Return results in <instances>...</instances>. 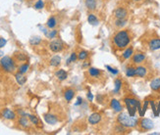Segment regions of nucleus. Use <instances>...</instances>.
<instances>
[{"instance_id": "obj_18", "label": "nucleus", "mask_w": 160, "mask_h": 135, "mask_svg": "<svg viewBox=\"0 0 160 135\" xmlns=\"http://www.w3.org/2000/svg\"><path fill=\"white\" fill-rule=\"evenodd\" d=\"M86 6L90 11L95 10L96 8V0H86Z\"/></svg>"}, {"instance_id": "obj_9", "label": "nucleus", "mask_w": 160, "mask_h": 135, "mask_svg": "<svg viewBox=\"0 0 160 135\" xmlns=\"http://www.w3.org/2000/svg\"><path fill=\"white\" fill-rule=\"evenodd\" d=\"M43 117H44V120H45L48 124H55V123H58L57 116L52 115V114H45L43 116Z\"/></svg>"}, {"instance_id": "obj_24", "label": "nucleus", "mask_w": 160, "mask_h": 135, "mask_svg": "<svg viewBox=\"0 0 160 135\" xmlns=\"http://www.w3.org/2000/svg\"><path fill=\"white\" fill-rule=\"evenodd\" d=\"M88 73H90L91 76L96 77V76H99L101 72L99 71V69H97L96 68H90L88 69Z\"/></svg>"}, {"instance_id": "obj_20", "label": "nucleus", "mask_w": 160, "mask_h": 135, "mask_svg": "<svg viewBox=\"0 0 160 135\" xmlns=\"http://www.w3.org/2000/svg\"><path fill=\"white\" fill-rule=\"evenodd\" d=\"M60 63H61V58L59 56H54V57H52L50 60V66L52 67H58Z\"/></svg>"}, {"instance_id": "obj_32", "label": "nucleus", "mask_w": 160, "mask_h": 135, "mask_svg": "<svg viewBox=\"0 0 160 135\" xmlns=\"http://www.w3.org/2000/svg\"><path fill=\"white\" fill-rule=\"evenodd\" d=\"M29 67H30V65L28 63H26V64H23L22 66L19 68V72L22 73H27V71L29 69Z\"/></svg>"}, {"instance_id": "obj_11", "label": "nucleus", "mask_w": 160, "mask_h": 135, "mask_svg": "<svg viewBox=\"0 0 160 135\" xmlns=\"http://www.w3.org/2000/svg\"><path fill=\"white\" fill-rule=\"evenodd\" d=\"M148 46L149 49L153 51L160 49V38H153L152 40H150Z\"/></svg>"}, {"instance_id": "obj_16", "label": "nucleus", "mask_w": 160, "mask_h": 135, "mask_svg": "<svg viewBox=\"0 0 160 135\" xmlns=\"http://www.w3.org/2000/svg\"><path fill=\"white\" fill-rule=\"evenodd\" d=\"M15 77H16V80L17 82L19 83L20 85H24L26 83V81H27V78L26 76H24V73H18L15 75Z\"/></svg>"}, {"instance_id": "obj_17", "label": "nucleus", "mask_w": 160, "mask_h": 135, "mask_svg": "<svg viewBox=\"0 0 160 135\" xmlns=\"http://www.w3.org/2000/svg\"><path fill=\"white\" fill-rule=\"evenodd\" d=\"M55 75H56V77L61 81L65 80L66 78L68 77V73H66V71H64V69H59V71H57Z\"/></svg>"}, {"instance_id": "obj_41", "label": "nucleus", "mask_w": 160, "mask_h": 135, "mask_svg": "<svg viewBox=\"0 0 160 135\" xmlns=\"http://www.w3.org/2000/svg\"><path fill=\"white\" fill-rule=\"evenodd\" d=\"M2 54H3L2 52H0V56H2Z\"/></svg>"}, {"instance_id": "obj_6", "label": "nucleus", "mask_w": 160, "mask_h": 135, "mask_svg": "<svg viewBox=\"0 0 160 135\" xmlns=\"http://www.w3.org/2000/svg\"><path fill=\"white\" fill-rule=\"evenodd\" d=\"M114 16L116 17V19H126L128 16V11L124 7H118L114 11Z\"/></svg>"}, {"instance_id": "obj_8", "label": "nucleus", "mask_w": 160, "mask_h": 135, "mask_svg": "<svg viewBox=\"0 0 160 135\" xmlns=\"http://www.w3.org/2000/svg\"><path fill=\"white\" fill-rule=\"evenodd\" d=\"M102 116L98 113H93L90 116H88V123L91 124H97L101 121Z\"/></svg>"}, {"instance_id": "obj_13", "label": "nucleus", "mask_w": 160, "mask_h": 135, "mask_svg": "<svg viewBox=\"0 0 160 135\" xmlns=\"http://www.w3.org/2000/svg\"><path fill=\"white\" fill-rule=\"evenodd\" d=\"M110 107L113 109L115 112H122V105L120 104V102L116 99H112L110 102Z\"/></svg>"}, {"instance_id": "obj_21", "label": "nucleus", "mask_w": 160, "mask_h": 135, "mask_svg": "<svg viewBox=\"0 0 160 135\" xmlns=\"http://www.w3.org/2000/svg\"><path fill=\"white\" fill-rule=\"evenodd\" d=\"M133 52H134V49H133V47H128V48L124 51V53H123V59L124 60H127L131 57V56L133 55Z\"/></svg>"}, {"instance_id": "obj_36", "label": "nucleus", "mask_w": 160, "mask_h": 135, "mask_svg": "<svg viewBox=\"0 0 160 135\" xmlns=\"http://www.w3.org/2000/svg\"><path fill=\"white\" fill-rule=\"evenodd\" d=\"M69 59H70V61H71V63H72V62H76L77 59H78V56H77L76 53H72V54H71V56H70Z\"/></svg>"}, {"instance_id": "obj_34", "label": "nucleus", "mask_w": 160, "mask_h": 135, "mask_svg": "<svg viewBox=\"0 0 160 135\" xmlns=\"http://www.w3.org/2000/svg\"><path fill=\"white\" fill-rule=\"evenodd\" d=\"M57 35V30H50V32H47L46 36L48 38H54Z\"/></svg>"}, {"instance_id": "obj_4", "label": "nucleus", "mask_w": 160, "mask_h": 135, "mask_svg": "<svg viewBox=\"0 0 160 135\" xmlns=\"http://www.w3.org/2000/svg\"><path fill=\"white\" fill-rule=\"evenodd\" d=\"M0 65L3 68L4 71H6L8 73H13L15 71L16 66H15V62L11 57L9 56H4L0 60Z\"/></svg>"}, {"instance_id": "obj_38", "label": "nucleus", "mask_w": 160, "mask_h": 135, "mask_svg": "<svg viewBox=\"0 0 160 135\" xmlns=\"http://www.w3.org/2000/svg\"><path fill=\"white\" fill-rule=\"evenodd\" d=\"M6 39H4V38H0V48H2V47H4L6 45Z\"/></svg>"}, {"instance_id": "obj_27", "label": "nucleus", "mask_w": 160, "mask_h": 135, "mask_svg": "<svg viewBox=\"0 0 160 135\" xmlns=\"http://www.w3.org/2000/svg\"><path fill=\"white\" fill-rule=\"evenodd\" d=\"M126 24H127L126 19H117L116 22H115V25H116L117 28H123Z\"/></svg>"}, {"instance_id": "obj_12", "label": "nucleus", "mask_w": 160, "mask_h": 135, "mask_svg": "<svg viewBox=\"0 0 160 135\" xmlns=\"http://www.w3.org/2000/svg\"><path fill=\"white\" fill-rule=\"evenodd\" d=\"M133 63L134 64H140L145 60V55L144 53H137L133 56Z\"/></svg>"}, {"instance_id": "obj_29", "label": "nucleus", "mask_w": 160, "mask_h": 135, "mask_svg": "<svg viewBox=\"0 0 160 135\" xmlns=\"http://www.w3.org/2000/svg\"><path fill=\"white\" fill-rule=\"evenodd\" d=\"M121 86H122L121 79H119V78L115 79V89H114V92L115 93H118L119 91H120V89H121Z\"/></svg>"}, {"instance_id": "obj_40", "label": "nucleus", "mask_w": 160, "mask_h": 135, "mask_svg": "<svg viewBox=\"0 0 160 135\" xmlns=\"http://www.w3.org/2000/svg\"><path fill=\"white\" fill-rule=\"evenodd\" d=\"M82 102H83V101H82V98H81V97H79V98H78V102L76 103V106L80 105V104H82Z\"/></svg>"}, {"instance_id": "obj_19", "label": "nucleus", "mask_w": 160, "mask_h": 135, "mask_svg": "<svg viewBox=\"0 0 160 135\" xmlns=\"http://www.w3.org/2000/svg\"><path fill=\"white\" fill-rule=\"evenodd\" d=\"M150 87H151V89L154 90V91H157L160 89V78H155L151 81V83H150Z\"/></svg>"}, {"instance_id": "obj_35", "label": "nucleus", "mask_w": 160, "mask_h": 135, "mask_svg": "<svg viewBox=\"0 0 160 135\" xmlns=\"http://www.w3.org/2000/svg\"><path fill=\"white\" fill-rule=\"evenodd\" d=\"M16 57L19 61H26L27 60V56L25 54H22V53H19V54H16Z\"/></svg>"}, {"instance_id": "obj_23", "label": "nucleus", "mask_w": 160, "mask_h": 135, "mask_svg": "<svg viewBox=\"0 0 160 135\" xmlns=\"http://www.w3.org/2000/svg\"><path fill=\"white\" fill-rule=\"evenodd\" d=\"M87 21H88V23H90L91 25H96L97 24H98V19H97L96 16L93 15V14H90V15H88Z\"/></svg>"}, {"instance_id": "obj_33", "label": "nucleus", "mask_w": 160, "mask_h": 135, "mask_svg": "<svg viewBox=\"0 0 160 135\" xmlns=\"http://www.w3.org/2000/svg\"><path fill=\"white\" fill-rule=\"evenodd\" d=\"M43 7H44V3H43L42 0H37V3L34 4V8H35V9H37V10L42 9Z\"/></svg>"}, {"instance_id": "obj_3", "label": "nucleus", "mask_w": 160, "mask_h": 135, "mask_svg": "<svg viewBox=\"0 0 160 135\" xmlns=\"http://www.w3.org/2000/svg\"><path fill=\"white\" fill-rule=\"evenodd\" d=\"M125 104H126V106L128 108L129 114H130L132 116H135L137 110L140 111V116H143V113H141V109H140V104L139 101H137V100L133 99V98H126L125 99Z\"/></svg>"}, {"instance_id": "obj_30", "label": "nucleus", "mask_w": 160, "mask_h": 135, "mask_svg": "<svg viewBox=\"0 0 160 135\" xmlns=\"http://www.w3.org/2000/svg\"><path fill=\"white\" fill-rule=\"evenodd\" d=\"M41 42V37H38V36L30 38V43L32 45H38Z\"/></svg>"}, {"instance_id": "obj_5", "label": "nucleus", "mask_w": 160, "mask_h": 135, "mask_svg": "<svg viewBox=\"0 0 160 135\" xmlns=\"http://www.w3.org/2000/svg\"><path fill=\"white\" fill-rule=\"evenodd\" d=\"M49 48L52 52H60V51L63 50L64 44L60 39H56V40H53V41L50 42Z\"/></svg>"}, {"instance_id": "obj_22", "label": "nucleus", "mask_w": 160, "mask_h": 135, "mask_svg": "<svg viewBox=\"0 0 160 135\" xmlns=\"http://www.w3.org/2000/svg\"><path fill=\"white\" fill-rule=\"evenodd\" d=\"M56 25H57V21L54 17H50L46 23L47 28H49V29H54L56 27Z\"/></svg>"}, {"instance_id": "obj_7", "label": "nucleus", "mask_w": 160, "mask_h": 135, "mask_svg": "<svg viewBox=\"0 0 160 135\" xmlns=\"http://www.w3.org/2000/svg\"><path fill=\"white\" fill-rule=\"evenodd\" d=\"M140 125L143 130H149L153 127V123L152 120L149 119H143L140 121Z\"/></svg>"}, {"instance_id": "obj_37", "label": "nucleus", "mask_w": 160, "mask_h": 135, "mask_svg": "<svg viewBox=\"0 0 160 135\" xmlns=\"http://www.w3.org/2000/svg\"><path fill=\"white\" fill-rule=\"evenodd\" d=\"M106 69H108V71L110 72V73H114V75H117L118 73V71L116 69H113V68H111L110 66H106Z\"/></svg>"}, {"instance_id": "obj_15", "label": "nucleus", "mask_w": 160, "mask_h": 135, "mask_svg": "<svg viewBox=\"0 0 160 135\" xmlns=\"http://www.w3.org/2000/svg\"><path fill=\"white\" fill-rule=\"evenodd\" d=\"M74 96H75V91H74V89L69 88V89H67V90L65 91L64 97L66 99V101H68V102L72 101V99L74 98Z\"/></svg>"}, {"instance_id": "obj_2", "label": "nucleus", "mask_w": 160, "mask_h": 135, "mask_svg": "<svg viewBox=\"0 0 160 135\" xmlns=\"http://www.w3.org/2000/svg\"><path fill=\"white\" fill-rule=\"evenodd\" d=\"M117 120L120 124H122L123 126H125V127H128V128L136 127L137 124V117L132 116L130 114H128V113H121V114L118 116Z\"/></svg>"}, {"instance_id": "obj_39", "label": "nucleus", "mask_w": 160, "mask_h": 135, "mask_svg": "<svg viewBox=\"0 0 160 135\" xmlns=\"http://www.w3.org/2000/svg\"><path fill=\"white\" fill-rule=\"evenodd\" d=\"M87 99H88V101H92L93 96H92L91 92H88V93H87Z\"/></svg>"}, {"instance_id": "obj_14", "label": "nucleus", "mask_w": 160, "mask_h": 135, "mask_svg": "<svg viewBox=\"0 0 160 135\" xmlns=\"http://www.w3.org/2000/svg\"><path fill=\"white\" fill-rule=\"evenodd\" d=\"M146 72H148V69L143 66H139L136 68V76L139 77H144L146 75Z\"/></svg>"}, {"instance_id": "obj_26", "label": "nucleus", "mask_w": 160, "mask_h": 135, "mask_svg": "<svg viewBox=\"0 0 160 135\" xmlns=\"http://www.w3.org/2000/svg\"><path fill=\"white\" fill-rule=\"evenodd\" d=\"M126 75L129 77H133L136 76V68L134 67H129L126 71Z\"/></svg>"}, {"instance_id": "obj_28", "label": "nucleus", "mask_w": 160, "mask_h": 135, "mask_svg": "<svg viewBox=\"0 0 160 135\" xmlns=\"http://www.w3.org/2000/svg\"><path fill=\"white\" fill-rule=\"evenodd\" d=\"M88 57V53L87 51H84V50H82L81 52L79 53V56H78V59L79 60H81V61H84V60H87Z\"/></svg>"}, {"instance_id": "obj_42", "label": "nucleus", "mask_w": 160, "mask_h": 135, "mask_svg": "<svg viewBox=\"0 0 160 135\" xmlns=\"http://www.w3.org/2000/svg\"><path fill=\"white\" fill-rule=\"evenodd\" d=\"M134 1H141V0H134Z\"/></svg>"}, {"instance_id": "obj_1", "label": "nucleus", "mask_w": 160, "mask_h": 135, "mask_svg": "<svg viewBox=\"0 0 160 135\" xmlns=\"http://www.w3.org/2000/svg\"><path fill=\"white\" fill-rule=\"evenodd\" d=\"M131 36L128 30H120L113 37V45L119 50L125 49L130 44Z\"/></svg>"}, {"instance_id": "obj_10", "label": "nucleus", "mask_w": 160, "mask_h": 135, "mask_svg": "<svg viewBox=\"0 0 160 135\" xmlns=\"http://www.w3.org/2000/svg\"><path fill=\"white\" fill-rule=\"evenodd\" d=\"M2 116L4 119L6 120H15L16 119V114L13 111H11L10 109H5L3 112H2Z\"/></svg>"}, {"instance_id": "obj_25", "label": "nucleus", "mask_w": 160, "mask_h": 135, "mask_svg": "<svg viewBox=\"0 0 160 135\" xmlns=\"http://www.w3.org/2000/svg\"><path fill=\"white\" fill-rule=\"evenodd\" d=\"M19 123H20V125L23 126V127H28L29 126V120L27 119L25 116H21V117L19 119Z\"/></svg>"}, {"instance_id": "obj_31", "label": "nucleus", "mask_w": 160, "mask_h": 135, "mask_svg": "<svg viewBox=\"0 0 160 135\" xmlns=\"http://www.w3.org/2000/svg\"><path fill=\"white\" fill-rule=\"evenodd\" d=\"M29 119L30 120V123H34V124H38L39 123V120L37 119V116H34V115H29Z\"/></svg>"}]
</instances>
